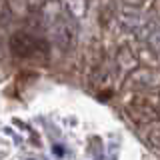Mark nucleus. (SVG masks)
I'll return each mask as SVG.
<instances>
[{
  "label": "nucleus",
  "mask_w": 160,
  "mask_h": 160,
  "mask_svg": "<svg viewBox=\"0 0 160 160\" xmlns=\"http://www.w3.org/2000/svg\"><path fill=\"white\" fill-rule=\"evenodd\" d=\"M88 6H90V4L88 2H82V0H80V2H64L62 4L64 12H66L70 18H74V20H78L80 16H84L86 10H88Z\"/></svg>",
  "instance_id": "423d86ee"
},
{
  "label": "nucleus",
  "mask_w": 160,
  "mask_h": 160,
  "mask_svg": "<svg viewBox=\"0 0 160 160\" xmlns=\"http://www.w3.org/2000/svg\"><path fill=\"white\" fill-rule=\"evenodd\" d=\"M146 140H148V144H150L152 148L160 150V122H154V124H150V128H148V134H146Z\"/></svg>",
  "instance_id": "0eeeda50"
},
{
  "label": "nucleus",
  "mask_w": 160,
  "mask_h": 160,
  "mask_svg": "<svg viewBox=\"0 0 160 160\" xmlns=\"http://www.w3.org/2000/svg\"><path fill=\"white\" fill-rule=\"evenodd\" d=\"M136 52V58H138V64L142 62V64H146V68H154L156 66V62H158V54L154 52L152 48L148 46V44H144V46H140L138 50H134Z\"/></svg>",
  "instance_id": "39448f33"
},
{
  "label": "nucleus",
  "mask_w": 160,
  "mask_h": 160,
  "mask_svg": "<svg viewBox=\"0 0 160 160\" xmlns=\"http://www.w3.org/2000/svg\"><path fill=\"white\" fill-rule=\"evenodd\" d=\"M124 88L130 90L132 94H148L160 90V72L156 68H146L138 66L136 70L126 76L124 80Z\"/></svg>",
  "instance_id": "7ed1b4c3"
},
{
  "label": "nucleus",
  "mask_w": 160,
  "mask_h": 160,
  "mask_svg": "<svg viewBox=\"0 0 160 160\" xmlns=\"http://www.w3.org/2000/svg\"><path fill=\"white\" fill-rule=\"evenodd\" d=\"M52 42L62 52H72L78 44V22L66 12H56L52 18Z\"/></svg>",
  "instance_id": "f257e3e1"
},
{
  "label": "nucleus",
  "mask_w": 160,
  "mask_h": 160,
  "mask_svg": "<svg viewBox=\"0 0 160 160\" xmlns=\"http://www.w3.org/2000/svg\"><path fill=\"white\" fill-rule=\"evenodd\" d=\"M116 66L122 70V72H126V76L132 72V70H136V68L140 66L134 48H130L128 44L118 46V50H116Z\"/></svg>",
  "instance_id": "20e7f679"
},
{
  "label": "nucleus",
  "mask_w": 160,
  "mask_h": 160,
  "mask_svg": "<svg viewBox=\"0 0 160 160\" xmlns=\"http://www.w3.org/2000/svg\"><path fill=\"white\" fill-rule=\"evenodd\" d=\"M10 52L24 60H44L48 54V46L44 40L28 32H14L10 36Z\"/></svg>",
  "instance_id": "f03ea898"
}]
</instances>
